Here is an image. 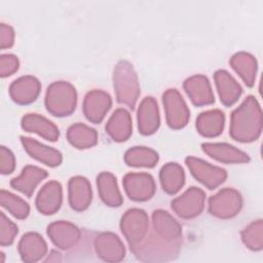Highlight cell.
<instances>
[{"label": "cell", "instance_id": "cell-9", "mask_svg": "<svg viewBox=\"0 0 263 263\" xmlns=\"http://www.w3.org/2000/svg\"><path fill=\"white\" fill-rule=\"evenodd\" d=\"M205 193L198 187H190L180 196L172 200L171 205L175 214L182 219H193L204 209Z\"/></svg>", "mask_w": 263, "mask_h": 263}, {"label": "cell", "instance_id": "cell-4", "mask_svg": "<svg viewBox=\"0 0 263 263\" xmlns=\"http://www.w3.org/2000/svg\"><path fill=\"white\" fill-rule=\"evenodd\" d=\"M44 104L51 115L55 117L69 116L76 109V88L68 81H54L46 89Z\"/></svg>", "mask_w": 263, "mask_h": 263}, {"label": "cell", "instance_id": "cell-8", "mask_svg": "<svg viewBox=\"0 0 263 263\" xmlns=\"http://www.w3.org/2000/svg\"><path fill=\"white\" fill-rule=\"evenodd\" d=\"M149 229L148 215L142 209H129L121 217L120 230L129 246L142 241Z\"/></svg>", "mask_w": 263, "mask_h": 263}, {"label": "cell", "instance_id": "cell-27", "mask_svg": "<svg viewBox=\"0 0 263 263\" xmlns=\"http://www.w3.org/2000/svg\"><path fill=\"white\" fill-rule=\"evenodd\" d=\"M97 187L102 201L111 208H118L123 197L118 188L116 177L110 172H102L97 177Z\"/></svg>", "mask_w": 263, "mask_h": 263}, {"label": "cell", "instance_id": "cell-6", "mask_svg": "<svg viewBox=\"0 0 263 263\" xmlns=\"http://www.w3.org/2000/svg\"><path fill=\"white\" fill-rule=\"evenodd\" d=\"M162 103L167 125L173 129H181L187 125L190 110L182 95L176 88H168L162 95Z\"/></svg>", "mask_w": 263, "mask_h": 263}, {"label": "cell", "instance_id": "cell-31", "mask_svg": "<svg viewBox=\"0 0 263 263\" xmlns=\"http://www.w3.org/2000/svg\"><path fill=\"white\" fill-rule=\"evenodd\" d=\"M69 143L77 149L91 148L98 143V133L95 128L84 123H74L67 130Z\"/></svg>", "mask_w": 263, "mask_h": 263}, {"label": "cell", "instance_id": "cell-39", "mask_svg": "<svg viewBox=\"0 0 263 263\" xmlns=\"http://www.w3.org/2000/svg\"><path fill=\"white\" fill-rule=\"evenodd\" d=\"M63 260L62 254L55 250H51L45 259L46 262H61Z\"/></svg>", "mask_w": 263, "mask_h": 263}, {"label": "cell", "instance_id": "cell-36", "mask_svg": "<svg viewBox=\"0 0 263 263\" xmlns=\"http://www.w3.org/2000/svg\"><path fill=\"white\" fill-rule=\"evenodd\" d=\"M20 67V62L16 55L12 53H5L0 57V75L1 77H8L14 74Z\"/></svg>", "mask_w": 263, "mask_h": 263}, {"label": "cell", "instance_id": "cell-23", "mask_svg": "<svg viewBox=\"0 0 263 263\" xmlns=\"http://www.w3.org/2000/svg\"><path fill=\"white\" fill-rule=\"evenodd\" d=\"M214 79L221 103L227 107L235 104L242 93V88L235 78L228 71L220 69L215 72Z\"/></svg>", "mask_w": 263, "mask_h": 263}, {"label": "cell", "instance_id": "cell-20", "mask_svg": "<svg viewBox=\"0 0 263 263\" xmlns=\"http://www.w3.org/2000/svg\"><path fill=\"white\" fill-rule=\"evenodd\" d=\"M201 148L211 158L223 163H246L250 160L248 153L228 143H202Z\"/></svg>", "mask_w": 263, "mask_h": 263}, {"label": "cell", "instance_id": "cell-29", "mask_svg": "<svg viewBox=\"0 0 263 263\" xmlns=\"http://www.w3.org/2000/svg\"><path fill=\"white\" fill-rule=\"evenodd\" d=\"M229 63L247 86L252 87L255 84L258 63L253 54L246 51H238L231 57Z\"/></svg>", "mask_w": 263, "mask_h": 263}, {"label": "cell", "instance_id": "cell-33", "mask_svg": "<svg viewBox=\"0 0 263 263\" xmlns=\"http://www.w3.org/2000/svg\"><path fill=\"white\" fill-rule=\"evenodd\" d=\"M0 203L2 208L7 210L16 219L24 220L29 216V203L7 190L2 189L0 191Z\"/></svg>", "mask_w": 263, "mask_h": 263}, {"label": "cell", "instance_id": "cell-32", "mask_svg": "<svg viewBox=\"0 0 263 263\" xmlns=\"http://www.w3.org/2000/svg\"><path fill=\"white\" fill-rule=\"evenodd\" d=\"M124 162L133 167H153L159 160L158 153L145 146H135L129 148L123 156Z\"/></svg>", "mask_w": 263, "mask_h": 263}, {"label": "cell", "instance_id": "cell-3", "mask_svg": "<svg viewBox=\"0 0 263 263\" xmlns=\"http://www.w3.org/2000/svg\"><path fill=\"white\" fill-rule=\"evenodd\" d=\"M113 85L118 103L134 110L140 97V83L133 65L119 61L113 70Z\"/></svg>", "mask_w": 263, "mask_h": 263}, {"label": "cell", "instance_id": "cell-19", "mask_svg": "<svg viewBox=\"0 0 263 263\" xmlns=\"http://www.w3.org/2000/svg\"><path fill=\"white\" fill-rule=\"evenodd\" d=\"M152 229L158 236L167 241H182V226L164 210L153 211Z\"/></svg>", "mask_w": 263, "mask_h": 263}, {"label": "cell", "instance_id": "cell-26", "mask_svg": "<svg viewBox=\"0 0 263 263\" xmlns=\"http://www.w3.org/2000/svg\"><path fill=\"white\" fill-rule=\"evenodd\" d=\"M106 133L114 142L126 141L133 133V120L124 108L116 109L106 123Z\"/></svg>", "mask_w": 263, "mask_h": 263}, {"label": "cell", "instance_id": "cell-16", "mask_svg": "<svg viewBox=\"0 0 263 263\" xmlns=\"http://www.w3.org/2000/svg\"><path fill=\"white\" fill-rule=\"evenodd\" d=\"M138 129L143 136L153 135L160 125V114L157 101L153 97H146L139 105L137 112Z\"/></svg>", "mask_w": 263, "mask_h": 263}, {"label": "cell", "instance_id": "cell-37", "mask_svg": "<svg viewBox=\"0 0 263 263\" xmlns=\"http://www.w3.org/2000/svg\"><path fill=\"white\" fill-rule=\"evenodd\" d=\"M15 168V157L11 150L5 146L0 147V172L2 175L11 174Z\"/></svg>", "mask_w": 263, "mask_h": 263}, {"label": "cell", "instance_id": "cell-38", "mask_svg": "<svg viewBox=\"0 0 263 263\" xmlns=\"http://www.w3.org/2000/svg\"><path fill=\"white\" fill-rule=\"evenodd\" d=\"M14 43V31L11 26L1 23L0 25V46L2 49L9 48Z\"/></svg>", "mask_w": 263, "mask_h": 263}, {"label": "cell", "instance_id": "cell-18", "mask_svg": "<svg viewBox=\"0 0 263 263\" xmlns=\"http://www.w3.org/2000/svg\"><path fill=\"white\" fill-rule=\"evenodd\" d=\"M92 199L89 181L82 176H75L68 183V200L72 210L82 212L86 210Z\"/></svg>", "mask_w": 263, "mask_h": 263}, {"label": "cell", "instance_id": "cell-11", "mask_svg": "<svg viewBox=\"0 0 263 263\" xmlns=\"http://www.w3.org/2000/svg\"><path fill=\"white\" fill-rule=\"evenodd\" d=\"M96 254L105 262H120L125 257V247L122 240L113 232H101L93 239Z\"/></svg>", "mask_w": 263, "mask_h": 263}, {"label": "cell", "instance_id": "cell-1", "mask_svg": "<svg viewBox=\"0 0 263 263\" xmlns=\"http://www.w3.org/2000/svg\"><path fill=\"white\" fill-rule=\"evenodd\" d=\"M262 110L254 96H248L232 111L230 117V137L240 143L256 141L262 132Z\"/></svg>", "mask_w": 263, "mask_h": 263}, {"label": "cell", "instance_id": "cell-35", "mask_svg": "<svg viewBox=\"0 0 263 263\" xmlns=\"http://www.w3.org/2000/svg\"><path fill=\"white\" fill-rule=\"evenodd\" d=\"M17 226L8 219L3 212L0 213V245L7 247L12 245L15 236L17 235Z\"/></svg>", "mask_w": 263, "mask_h": 263}, {"label": "cell", "instance_id": "cell-13", "mask_svg": "<svg viewBox=\"0 0 263 263\" xmlns=\"http://www.w3.org/2000/svg\"><path fill=\"white\" fill-rule=\"evenodd\" d=\"M112 106L110 95L101 89L88 91L83 100V114L85 118L92 123H100Z\"/></svg>", "mask_w": 263, "mask_h": 263}, {"label": "cell", "instance_id": "cell-15", "mask_svg": "<svg viewBox=\"0 0 263 263\" xmlns=\"http://www.w3.org/2000/svg\"><path fill=\"white\" fill-rule=\"evenodd\" d=\"M184 90L193 105L200 107L215 103V96L206 76L197 74L187 78L183 83Z\"/></svg>", "mask_w": 263, "mask_h": 263}, {"label": "cell", "instance_id": "cell-24", "mask_svg": "<svg viewBox=\"0 0 263 263\" xmlns=\"http://www.w3.org/2000/svg\"><path fill=\"white\" fill-rule=\"evenodd\" d=\"M18 253L23 262L35 263L47 253V243L37 232L25 233L18 242Z\"/></svg>", "mask_w": 263, "mask_h": 263}, {"label": "cell", "instance_id": "cell-12", "mask_svg": "<svg viewBox=\"0 0 263 263\" xmlns=\"http://www.w3.org/2000/svg\"><path fill=\"white\" fill-rule=\"evenodd\" d=\"M47 235L60 250H70L81 239V230L69 221H54L47 226Z\"/></svg>", "mask_w": 263, "mask_h": 263}, {"label": "cell", "instance_id": "cell-5", "mask_svg": "<svg viewBox=\"0 0 263 263\" xmlns=\"http://www.w3.org/2000/svg\"><path fill=\"white\" fill-rule=\"evenodd\" d=\"M242 208V197L233 188H223L209 198V212L219 219L235 217Z\"/></svg>", "mask_w": 263, "mask_h": 263}, {"label": "cell", "instance_id": "cell-10", "mask_svg": "<svg viewBox=\"0 0 263 263\" xmlns=\"http://www.w3.org/2000/svg\"><path fill=\"white\" fill-rule=\"evenodd\" d=\"M123 188L129 199L138 202L147 201L154 195L156 185L148 173H128L122 180Z\"/></svg>", "mask_w": 263, "mask_h": 263}, {"label": "cell", "instance_id": "cell-17", "mask_svg": "<svg viewBox=\"0 0 263 263\" xmlns=\"http://www.w3.org/2000/svg\"><path fill=\"white\" fill-rule=\"evenodd\" d=\"M62 202L63 188L55 180L45 183L39 190L35 200L36 209L43 215H53L60 210Z\"/></svg>", "mask_w": 263, "mask_h": 263}, {"label": "cell", "instance_id": "cell-28", "mask_svg": "<svg viewBox=\"0 0 263 263\" xmlns=\"http://www.w3.org/2000/svg\"><path fill=\"white\" fill-rule=\"evenodd\" d=\"M225 115L219 109L201 112L196 118V129L205 138H215L223 133Z\"/></svg>", "mask_w": 263, "mask_h": 263}, {"label": "cell", "instance_id": "cell-21", "mask_svg": "<svg viewBox=\"0 0 263 263\" xmlns=\"http://www.w3.org/2000/svg\"><path fill=\"white\" fill-rule=\"evenodd\" d=\"M21 142L25 151L34 159L38 160L39 162L54 167L62 163L63 155L62 153L47 145H44L37 140L29 137H21Z\"/></svg>", "mask_w": 263, "mask_h": 263}, {"label": "cell", "instance_id": "cell-2", "mask_svg": "<svg viewBox=\"0 0 263 263\" xmlns=\"http://www.w3.org/2000/svg\"><path fill=\"white\" fill-rule=\"evenodd\" d=\"M182 241H167L158 236L153 229L145 238L133 246H129L135 257L142 262L161 263L175 260L181 250Z\"/></svg>", "mask_w": 263, "mask_h": 263}, {"label": "cell", "instance_id": "cell-22", "mask_svg": "<svg viewBox=\"0 0 263 263\" xmlns=\"http://www.w3.org/2000/svg\"><path fill=\"white\" fill-rule=\"evenodd\" d=\"M21 125L25 132L36 134L47 141L55 142L59 140L60 130L58 126L40 114L28 113L24 115L21 120Z\"/></svg>", "mask_w": 263, "mask_h": 263}, {"label": "cell", "instance_id": "cell-25", "mask_svg": "<svg viewBox=\"0 0 263 263\" xmlns=\"http://www.w3.org/2000/svg\"><path fill=\"white\" fill-rule=\"evenodd\" d=\"M47 172L36 165H26L22 173L10 181V186L30 197L36 187L47 177Z\"/></svg>", "mask_w": 263, "mask_h": 263}, {"label": "cell", "instance_id": "cell-30", "mask_svg": "<svg viewBox=\"0 0 263 263\" xmlns=\"http://www.w3.org/2000/svg\"><path fill=\"white\" fill-rule=\"evenodd\" d=\"M159 180L163 191L167 194H176L185 184V172L177 162L165 163L159 172Z\"/></svg>", "mask_w": 263, "mask_h": 263}, {"label": "cell", "instance_id": "cell-14", "mask_svg": "<svg viewBox=\"0 0 263 263\" xmlns=\"http://www.w3.org/2000/svg\"><path fill=\"white\" fill-rule=\"evenodd\" d=\"M40 90V81L32 75H25L13 80L8 88L10 98L18 105L33 103L38 98Z\"/></svg>", "mask_w": 263, "mask_h": 263}, {"label": "cell", "instance_id": "cell-34", "mask_svg": "<svg viewBox=\"0 0 263 263\" xmlns=\"http://www.w3.org/2000/svg\"><path fill=\"white\" fill-rule=\"evenodd\" d=\"M243 245L251 251L258 252L263 249V222L253 221L240 233Z\"/></svg>", "mask_w": 263, "mask_h": 263}, {"label": "cell", "instance_id": "cell-7", "mask_svg": "<svg viewBox=\"0 0 263 263\" xmlns=\"http://www.w3.org/2000/svg\"><path fill=\"white\" fill-rule=\"evenodd\" d=\"M185 163L192 176L210 190L218 188L227 179L226 170L213 165L201 158L188 156L185 159Z\"/></svg>", "mask_w": 263, "mask_h": 263}]
</instances>
